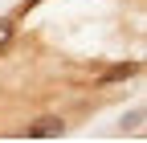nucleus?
Wrapping results in <instances>:
<instances>
[{
    "label": "nucleus",
    "mask_w": 147,
    "mask_h": 143,
    "mask_svg": "<svg viewBox=\"0 0 147 143\" xmlns=\"http://www.w3.org/2000/svg\"><path fill=\"white\" fill-rule=\"evenodd\" d=\"M29 139H61L65 135V119L61 115H41V119H33L29 127H25Z\"/></svg>",
    "instance_id": "nucleus-1"
},
{
    "label": "nucleus",
    "mask_w": 147,
    "mask_h": 143,
    "mask_svg": "<svg viewBox=\"0 0 147 143\" xmlns=\"http://www.w3.org/2000/svg\"><path fill=\"white\" fill-rule=\"evenodd\" d=\"M12 33H16V25H12V16H0V49H4V45L12 41Z\"/></svg>",
    "instance_id": "nucleus-3"
},
{
    "label": "nucleus",
    "mask_w": 147,
    "mask_h": 143,
    "mask_svg": "<svg viewBox=\"0 0 147 143\" xmlns=\"http://www.w3.org/2000/svg\"><path fill=\"white\" fill-rule=\"evenodd\" d=\"M139 74V61H127V65H115V69H106V82H123V78H135Z\"/></svg>",
    "instance_id": "nucleus-2"
}]
</instances>
